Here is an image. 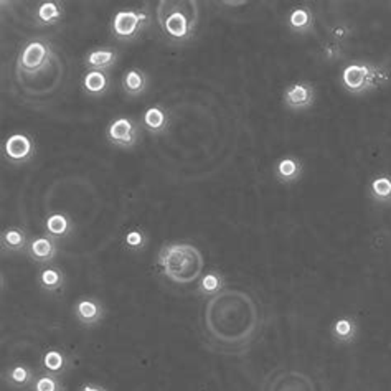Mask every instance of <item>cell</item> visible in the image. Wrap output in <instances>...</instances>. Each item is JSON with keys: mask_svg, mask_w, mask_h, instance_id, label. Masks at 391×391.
<instances>
[{"mask_svg": "<svg viewBox=\"0 0 391 391\" xmlns=\"http://www.w3.org/2000/svg\"><path fill=\"white\" fill-rule=\"evenodd\" d=\"M222 288H223L222 274L216 273V271H211V273H207L205 276L200 279L197 293L202 294V295H213V294L218 293V290Z\"/></svg>", "mask_w": 391, "mask_h": 391, "instance_id": "obj_25", "label": "cell"}, {"mask_svg": "<svg viewBox=\"0 0 391 391\" xmlns=\"http://www.w3.org/2000/svg\"><path fill=\"white\" fill-rule=\"evenodd\" d=\"M152 14L149 8H129L118 10L111 17L109 33L120 43H131L139 40L145 30L151 27Z\"/></svg>", "mask_w": 391, "mask_h": 391, "instance_id": "obj_3", "label": "cell"}, {"mask_svg": "<svg viewBox=\"0 0 391 391\" xmlns=\"http://www.w3.org/2000/svg\"><path fill=\"white\" fill-rule=\"evenodd\" d=\"M73 314L80 326L93 328L98 327L106 317V307H104L101 299L93 297V295H81L73 304Z\"/></svg>", "mask_w": 391, "mask_h": 391, "instance_id": "obj_8", "label": "cell"}, {"mask_svg": "<svg viewBox=\"0 0 391 391\" xmlns=\"http://www.w3.org/2000/svg\"><path fill=\"white\" fill-rule=\"evenodd\" d=\"M157 260L162 274L182 286L193 282L203 269V257L190 243H165Z\"/></svg>", "mask_w": 391, "mask_h": 391, "instance_id": "obj_2", "label": "cell"}, {"mask_svg": "<svg viewBox=\"0 0 391 391\" xmlns=\"http://www.w3.org/2000/svg\"><path fill=\"white\" fill-rule=\"evenodd\" d=\"M289 28L295 33H309L314 27V14L306 7H297L288 17Z\"/></svg>", "mask_w": 391, "mask_h": 391, "instance_id": "obj_23", "label": "cell"}, {"mask_svg": "<svg viewBox=\"0 0 391 391\" xmlns=\"http://www.w3.org/2000/svg\"><path fill=\"white\" fill-rule=\"evenodd\" d=\"M111 83L109 72H85L81 78V91L86 98L99 99L109 93Z\"/></svg>", "mask_w": 391, "mask_h": 391, "instance_id": "obj_16", "label": "cell"}, {"mask_svg": "<svg viewBox=\"0 0 391 391\" xmlns=\"http://www.w3.org/2000/svg\"><path fill=\"white\" fill-rule=\"evenodd\" d=\"M156 20L164 39L172 45H185L197 33V2H172L162 0L157 3Z\"/></svg>", "mask_w": 391, "mask_h": 391, "instance_id": "obj_1", "label": "cell"}, {"mask_svg": "<svg viewBox=\"0 0 391 391\" xmlns=\"http://www.w3.org/2000/svg\"><path fill=\"white\" fill-rule=\"evenodd\" d=\"M45 233L53 240L61 241L70 238L74 233L73 218L65 211H55L45 218Z\"/></svg>", "mask_w": 391, "mask_h": 391, "instance_id": "obj_20", "label": "cell"}, {"mask_svg": "<svg viewBox=\"0 0 391 391\" xmlns=\"http://www.w3.org/2000/svg\"><path fill=\"white\" fill-rule=\"evenodd\" d=\"M40 368L48 375L63 378L72 368V357L60 347H50L43 352L40 360Z\"/></svg>", "mask_w": 391, "mask_h": 391, "instance_id": "obj_12", "label": "cell"}, {"mask_svg": "<svg viewBox=\"0 0 391 391\" xmlns=\"http://www.w3.org/2000/svg\"><path fill=\"white\" fill-rule=\"evenodd\" d=\"M149 233L140 226H131L124 231L123 235V248L126 249L129 255H139L144 253L149 246Z\"/></svg>", "mask_w": 391, "mask_h": 391, "instance_id": "obj_21", "label": "cell"}, {"mask_svg": "<svg viewBox=\"0 0 391 391\" xmlns=\"http://www.w3.org/2000/svg\"><path fill=\"white\" fill-rule=\"evenodd\" d=\"M370 195L378 202H388L391 198V178L378 177L370 184Z\"/></svg>", "mask_w": 391, "mask_h": 391, "instance_id": "obj_27", "label": "cell"}, {"mask_svg": "<svg viewBox=\"0 0 391 391\" xmlns=\"http://www.w3.org/2000/svg\"><path fill=\"white\" fill-rule=\"evenodd\" d=\"M61 380H63V378H58L41 372L40 375H36L30 391H65V385Z\"/></svg>", "mask_w": 391, "mask_h": 391, "instance_id": "obj_24", "label": "cell"}, {"mask_svg": "<svg viewBox=\"0 0 391 391\" xmlns=\"http://www.w3.org/2000/svg\"><path fill=\"white\" fill-rule=\"evenodd\" d=\"M58 253H60V246H58V241L53 240L52 236H48L47 233L43 235H36L30 238L28 243L27 253L28 260L40 266H47L55 263Z\"/></svg>", "mask_w": 391, "mask_h": 391, "instance_id": "obj_9", "label": "cell"}, {"mask_svg": "<svg viewBox=\"0 0 391 391\" xmlns=\"http://www.w3.org/2000/svg\"><path fill=\"white\" fill-rule=\"evenodd\" d=\"M78 391H109L106 386L94 383V381H88V383H83Z\"/></svg>", "mask_w": 391, "mask_h": 391, "instance_id": "obj_28", "label": "cell"}, {"mask_svg": "<svg viewBox=\"0 0 391 391\" xmlns=\"http://www.w3.org/2000/svg\"><path fill=\"white\" fill-rule=\"evenodd\" d=\"M149 74L144 72V70L137 68V66H132V68L126 70L123 73V78H120V88H123V93L126 94L127 98L136 99L144 96L149 89Z\"/></svg>", "mask_w": 391, "mask_h": 391, "instance_id": "obj_15", "label": "cell"}, {"mask_svg": "<svg viewBox=\"0 0 391 391\" xmlns=\"http://www.w3.org/2000/svg\"><path fill=\"white\" fill-rule=\"evenodd\" d=\"M39 147L35 139L27 132H14L3 140L2 159L10 167H23L35 159Z\"/></svg>", "mask_w": 391, "mask_h": 391, "instance_id": "obj_5", "label": "cell"}, {"mask_svg": "<svg viewBox=\"0 0 391 391\" xmlns=\"http://www.w3.org/2000/svg\"><path fill=\"white\" fill-rule=\"evenodd\" d=\"M282 101H284V106L290 111H306L314 106L315 88L310 83L306 81L293 83V85H289L284 89Z\"/></svg>", "mask_w": 391, "mask_h": 391, "instance_id": "obj_11", "label": "cell"}, {"mask_svg": "<svg viewBox=\"0 0 391 391\" xmlns=\"http://www.w3.org/2000/svg\"><path fill=\"white\" fill-rule=\"evenodd\" d=\"M140 127L139 120H136L131 116H118L106 126V140L112 147L123 149V151H131L140 140Z\"/></svg>", "mask_w": 391, "mask_h": 391, "instance_id": "obj_6", "label": "cell"}, {"mask_svg": "<svg viewBox=\"0 0 391 391\" xmlns=\"http://www.w3.org/2000/svg\"><path fill=\"white\" fill-rule=\"evenodd\" d=\"M274 177L282 184H293L302 177V164L295 157H284L274 165Z\"/></svg>", "mask_w": 391, "mask_h": 391, "instance_id": "obj_22", "label": "cell"}, {"mask_svg": "<svg viewBox=\"0 0 391 391\" xmlns=\"http://www.w3.org/2000/svg\"><path fill=\"white\" fill-rule=\"evenodd\" d=\"M355 324L350 319H339L332 326V335L335 337L339 342H350L355 337Z\"/></svg>", "mask_w": 391, "mask_h": 391, "instance_id": "obj_26", "label": "cell"}, {"mask_svg": "<svg viewBox=\"0 0 391 391\" xmlns=\"http://www.w3.org/2000/svg\"><path fill=\"white\" fill-rule=\"evenodd\" d=\"M140 127L152 136L167 134L172 127V112L164 104H154L140 114Z\"/></svg>", "mask_w": 391, "mask_h": 391, "instance_id": "obj_10", "label": "cell"}, {"mask_svg": "<svg viewBox=\"0 0 391 391\" xmlns=\"http://www.w3.org/2000/svg\"><path fill=\"white\" fill-rule=\"evenodd\" d=\"M35 378L36 375L33 368L23 361H17V363L8 365L3 370V380L7 381L8 386L15 390H30Z\"/></svg>", "mask_w": 391, "mask_h": 391, "instance_id": "obj_19", "label": "cell"}, {"mask_svg": "<svg viewBox=\"0 0 391 391\" xmlns=\"http://www.w3.org/2000/svg\"><path fill=\"white\" fill-rule=\"evenodd\" d=\"M65 20V6L58 0H47L36 6L33 12V22L36 27L48 28L55 27Z\"/></svg>", "mask_w": 391, "mask_h": 391, "instance_id": "obj_17", "label": "cell"}, {"mask_svg": "<svg viewBox=\"0 0 391 391\" xmlns=\"http://www.w3.org/2000/svg\"><path fill=\"white\" fill-rule=\"evenodd\" d=\"M36 284L43 293L60 294L66 288V274L55 263L41 266L36 274Z\"/></svg>", "mask_w": 391, "mask_h": 391, "instance_id": "obj_14", "label": "cell"}, {"mask_svg": "<svg viewBox=\"0 0 391 391\" xmlns=\"http://www.w3.org/2000/svg\"><path fill=\"white\" fill-rule=\"evenodd\" d=\"M52 56L53 50L50 41L43 39L30 40L20 50L19 58H17V68L28 76H35L48 68Z\"/></svg>", "mask_w": 391, "mask_h": 391, "instance_id": "obj_4", "label": "cell"}, {"mask_svg": "<svg viewBox=\"0 0 391 391\" xmlns=\"http://www.w3.org/2000/svg\"><path fill=\"white\" fill-rule=\"evenodd\" d=\"M28 233L22 226H8L0 235V246L3 255H25L27 253Z\"/></svg>", "mask_w": 391, "mask_h": 391, "instance_id": "obj_18", "label": "cell"}, {"mask_svg": "<svg viewBox=\"0 0 391 391\" xmlns=\"http://www.w3.org/2000/svg\"><path fill=\"white\" fill-rule=\"evenodd\" d=\"M119 52L112 47L93 48L83 56V66L86 72H111L119 61Z\"/></svg>", "mask_w": 391, "mask_h": 391, "instance_id": "obj_13", "label": "cell"}, {"mask_svg": "<svg viewBox=\"0 0 391 391\" xmlns=\"http://www.w3.org/2000/svg\"><path fill=\"white\" fill-rule=\"evenodd\" d=\"M377 70L370 65L353 63L348 65L342 72L340 83L348 93L363 94L373 88L377 81Z\"/></svg>", "mask_w": 391, "mask_h": 391, "instance_id": "obj_7", "label": "cell"}]
</instances>
